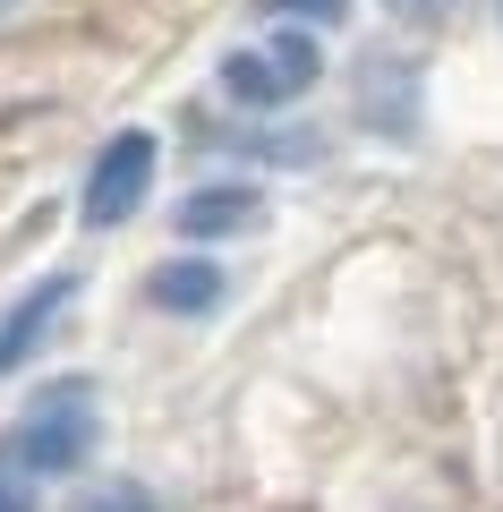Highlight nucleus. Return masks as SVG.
<instances>
[{
	"label": "nucleus",
	"instance_id": "obj_5",
	"mask_svg": "<svg viewBox=\"0 0 503 512\" xmlns=\"http://www.w3.org/2000/svg\"><path fill=\"white\" fill-rule=\"evenodd\" d=\"M256 222H265V180H256V171H205V180H188L180 197H171L180 248H231Z\"/></svg>",
	"mask_w": 503,
	"mask_h": 512
},
{
	"label": "nucleus",
	"instance_id": "obj_7",
	"mask_svg": "<svg viewBox=\"0 0 503 512\" xmlns=\"http://www.w3.org/2000/svg\"><path fill=\"white\" fill-rule=\"evenodd\" d=\"M418 60L410 52H359V69H350V94H359V120L376 128V137H418Z\"/></svg>",
	"mask_w": 503,
	"mask_h": 512
},
{
	"label": "nucleus",
	"instance_id": "obj_12",
	"mask_svg": "<svg viewBox=\"0 0 503 512\" xmlns=\"http://www.w3.org/2000/svg\"><path fill=\"white\" fill-rule=\"evenodd\" d=\"M35 9H43V0H0V35H9V26H26Z\"/></svg>",
	"mask_w": 503,
	"mask_h": 512
},
{
	"label": "nucleus",
	"instance_id": "obj_11",
	"mask_svg": "<svg viewBox=\"0 0 503 512\" xmlns=\"http://www.w3.org/2000/svg\"><path fill=\"white\" fill-rule=\"evenodd\" d=\"M0 512H52V487H43V478H26L9 453H0Z\"/></svg>",
	"mask_w": 503,
	"mask_h": 512
},
{
	"label": "nucleus",
	"instance_id": "obj_8",
	"mask_svg": "<svg viewBox=\"0 0 503 512\" xmlns=\"http://www.w3.org/2000/svg\"><path fill=\"white\" fill-rule=\"evenodd\" d=\"M60 512H162V495L145 478H128V470H86Z\"/></svg>",
	"mask_w": 503,
	"mask_h": 512
},
{
	"label": "nucleus",
	"instance_id": "obj_10",
	"mask_svg": "<svg viewBox=\"0 0 503 512\" xmlns=\"http://www.w3.org/2000/svg\"><path fill=\"white\" fill-rule=\"evenodd\" d=\"M376 9H384L393 26H410V35H435V26H452V18H461L469 0H376Z\"/></svg>",
	"mask_w": 503,
	"mask_h": 512
},
{
	"label": "nucleus",
	"instance_id": "obj_9",
	"mask_svg": "<svg viewBox=\"0 0 503 512\" xmlns=\"http://www.w3.org/2000/svg\"><path fill=\"white\" fill-rule=\"evenodd\" d=\"M256 18H265V26H307V35H333V26H350V0H256Z\"/></svg>",
	"mask_w": 503,
	"mask_h": 512
},
{
	"label": "nucleus",
	"instance_id": "obj_2",
	"mask_svg": "<svg viewBox=\"0 0 503 512\" xmlns=\"http://www.w3.org/2000/svg\"><path fill=\"white\" fill-rule=\"evenodd\" d=\"M324 77V35H307V26H265V35L231 43V52L214 60V103L239 111V120H282V111H299L307 94H316Z\"/></svg>",
	"mask_w": 503,
	"mask_h": 512
},
{
	"label": "nucleus",
	"instance_id": "obj_3",
	"mask_svg": "<svg viewBox=\"0 0 503 512\" xmlns=\"http://www.w3.org/2000/svg\"><path fill=\"white\" fill-rule=\"evenodd\" d=\"M154 188H162V137L137 120L111 128L103 146L86 154V171H77V231H94V239L128 231L154 205Z\"/></svg>",
	"mask_w": 503,
	"mask_h": 512
},
{
	"label": "nucleus",
	"instance_id": "obj_4",
	"mask_svg": "<svg viewBox=\"0 0 503 512\" xmlns=\"http://www.w3.org/2000/svg\"><path fill=\"white\" fill-rule=\"evenodd\" d=\"M77 299H86V274H77V265H52V274L18 282V291L0 299V384L35 376V367L52 359V342L77 316Z\"/></svg>",
	"mask_w": 503,
	"mask_h": 512
},
{
	"label": "nucleus",
	"instance_id": "obj_6",
	"mask_svg": "<svg viewBox=\"0 0 503 512\" xmlns=\"http://www.w3.org/2000/svg\"><path fill=\"white\" fill-rule=\"evenodd\" d=\"M137 299L154 316H171V325H214L231 308V265H222V248H171L145 265Z\"/></svg>",
	"mask_w": 503,
	"mask_h": 512
},
{
	"label": "nucleus",
	"instance_id": "obj_1",
	"mask_svg": "<svg viewBox=\"0 0 503 512\" xmlns=\"http://www.w3.org/2000/svg\"><path fill=\"white\" fill-rule=\"evenodd\" d=\"M0 453L18 461L43 487H77V478L103 461V384L86 367H60V376H35L26 402L0 427Z\"/></svg>",
	"mask_w": 503,
	"mask_h": 512
}]
</instances>
